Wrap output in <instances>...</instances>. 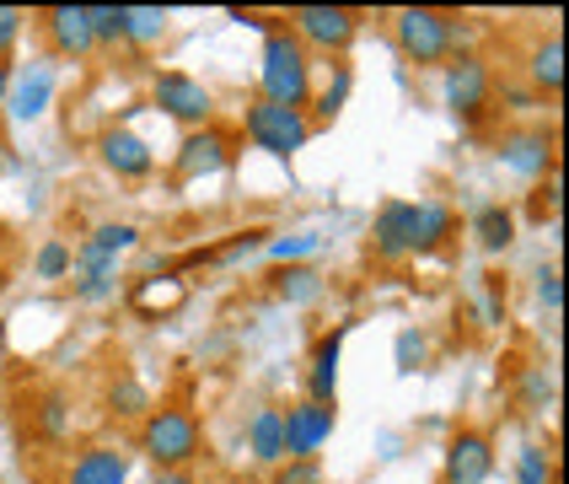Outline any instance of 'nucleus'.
<instances>
[{"label": "nucleus", "mask_w": 569, "mask_h": 484, "mask_svg": "<svg viewBox=\"0 0 569 484\" xmlns=\"http://www.w3.org/2000/svg\"><path fill=\"white\" fill-rule=\"evenodd\" d=\"M108 409H113V415L119 419H146L151 415V409H157V404H151V393H146V383H140V377H113V387H108Z\"/></svg>", "instance_id": "a878e982"}, {"label": "nucleus", "mask_w": 569, "mask_h": 484, "mask_svg": "<svg viewBox=\"0 0 569 484\" xmlns=\"http://www.w3.org/2000/svg\"><path fill=\"white\" fill-rule=\"evenodd\" d=\"M151 108L183 129L216 125V92L199 76H189V70H157L151 76Z\"/></svg>", "instance_id": "6e6552de"}, {"label": "nucleus", "mask_w": 569, "mask_h": 484, "mask_svg": "<svg viewBox=\"0 0 569 484\" xmlns=\"http://www.w3.org/2000/svg\"><path fill=\"white\" fill-rule=\"evenodd\" d=\"M248 457L258 468H280L284 463V419L274 404H263L253 419H248Z\"/></svg>", "instance_id": "aec40b11"}, {"label": "nucleus", "mask_w": 569, "mask_h": 484, "mask_svg": "<svg viewBox=\"0 0 569 484\" xmlns=\"http://www.w3.org/2000/svg\"><path fill=\"white\" fill-rule=\"evenodd\" d=\"M178 296H183V286H167V290H157V286H146L140 290V296H134V302H140V307H172V302H178Z\"/></svg>", "instance_id": "c9c22d12"}, {"label": "nucleus", "mask_w": 569, "mask_h": 484, "mask_svg": "<svg viewBox=\"0 0 569 484\" xmlns=\"http://www.w3.org/2000/svg\"><path fill=\"white\" fill-rule=\"evenodd\" d=\"M527 81L538 97H559L565 92V38L559 32H542L527 55Z\"/></svg>", "instance_id": "6ab92c4d"}, {"label": "nucleus", "mask_w": 569, "mask_h": 484, "mask_svg": "<svg viewBox=\"0 0 569 484\" xmlns=\"http://www.w3.org/2000/svg\"><path fill=\"white\" fill-rule=\"evenodd\" d=\"M49 102H54V65H49V60L22 65V70L11 76L6 113H11L17 125H32V119H43V113H49Z\"/></svg>", "instance_id": "4468645a"}, {"label": "nucleus", "mask_w": 569, "mask_h": 484, "mask_svg": "<svg viewBox=\"0 0 569 484\" xmlns=\"http://www.w3.org/2000/svg\"><path fill=\"white\" fill-rule=\"evenodd\" d=\"M64 484H129V452L108 447V442L76 452V463L64 468Z\"/></svg>", "instance_id": "a211bd4d"}, {"label": "nucleus", "mask_w": 569, "mask_h": 484, "mask_svg": "<svg viewBox=\"0 0 569 484\" xmlns=\"http://www.w3.org/2000/svg\"><path fill=\"white\" fill-rule=\"evenodd\" d=\"M473 237L483 254H506L510 243H516V216H510L506 205H483L473 216Z\"/></svg>", "instance_id": "5701e85b"}, {"label": "nucleus", "mask_w": 569, "mask_h": 484, "mask_svg": "<svg viewBox=\"0 0 569 484\" xmlns=\"http://www.w3.org/2000/svg\"><path fill=\"white\" fill-rule=\"evenodd\" d=\"M516 484H553V457L542 447H521V457H516Z\"/></svg>", "instance_id": "c756f323"}, {"label": "nucleus", "mask_w": 569, "mask_h": 484, "mask_svg": "<svg viewBox=\"0 0 569 484\" xmlns=\"http://www.w3.org/2000/svg\"><path fill=\"white\" fill-rule=\"evenodd\" d=\"M317 254V231H290V237H274L269 243V258L274 264H296V258Z\"/></svg>", "instance_id": "2f4dec72"}, {"label": "nucleus", "mask_w": 569, "mask_h": 484, "mask_svg": "<svg viewBox=\"0 0 569 484\" xmlns=\"http://www.w3.org/2000/svg\"><path fill=\"white\" fill-rule=\"evenodd\" d=\"M140 452L157 468H193L204 457V425L183 404H157L140 419Z\"/></svg>", "instance_id": "7ed1b4c3"}, {"label": "nucleus", "mask_w": 569, "mask_h": 484, "mask_svg": "<svg viewBox=\"0 0 569 484\" xmlns=\"http://www.w3.org/2000/svg\"><path fill=\"white\" fill-rule=\"evenodd\" d=\"M339 355H345V323L328 328V334L317 339L312 366H307V398H317V404H339Z\"/></svg>", "instance_id": "f3484780"}, {"label": "nucleus", "mask_w": 569, "mask_h": 484, "mask_svg": "<svg viewBox=\"0 0 569 484\" xmlns=\"http://www.w3.org/2000/svg\"><path fill=\"white\" fill-rule=\"evenodd\" d=\"M495 474V436L462 425L451 442H446V463H441V484H489Z\"/></svg>", "instance_id": "9d476101"}, {"label": "nucleus", "mask_w": 569, "mask_h": 484, "mask_svg": "<svg viewBox=\"0 0 569 484\" xmlns=\"http://www.w3.org/2000/svg\"><path fill=\"white\" fill-rule=\"evenodd\" d=\"M97 49H119L124 43V6H87Z\"/></svg>", "instance_id": "cd10ccee"}, {"label": "nucleus", "mask_w": 569, "mask_h": 484, "mask_svg": "<svg viewBox=\"0 0 569 484\" xmlns=\"http://www.w3.org/2000/svg\"><path fill=\"white\" fill-rule=\"evenodd\" d=\"M167 11L161 6H124V43H140V49H151L167 38Z\"/></svg>", "instance_id": "393cba45"}, {"label": "nucleus", "mask_w": 569, "mask_h": 484, "mask_svg": "<svg viewBox=\"0 0 569 484\" xmlns=\"http://www.w3.org/2000/svg\"><path fill=\"white\" fill-rule=\"evenodd\" d=\"M538 302L559 318V307H565V275H559V269H542L538 275Z\"/></svg>", "instance_id": "72a5a7b5"}, {"label": "nucleus", "mask_w": 569, "mask_h": 484, "mask_svg": "<svg viewBox=\"0 0 569 484\" xmlns=\"http://www.w3.org/2000/svg\"><path fill=\"white\" fill-rule=\"evenodd\" d=\"M32 431L43 442H60L64 431H70V393L64 387H49V393L32 398Z\"/></svg>", "instance_id": "4be33fe9"}, {"label": "nucleus", "mask_w": 569, "mask_h": 484, "mask_svg": "<svg viewBox=\"0 0 569 484\" xmlns=\"http://www.w3.org/2000/svg\"><path fill=\"white\" fill-rule=\"evenodd\" d=\"M97 157H102V167L113 172V178H146L151 167H157V157H151V146L134 135V129L113 125L97 135Z\"/></svg>", "instance_id": "dca6fc26"}, {"label": "nucleus", "mask_w": 569, "mask_h": 484, "mask_svg": "<svg viewBox=\"0 0 569 484\" xmlns=\"http://www.w3.org/2000/svg\"><path fill=\"white\" fill-rule=\"evenodd\" d=\"M349 65H333V81L322 87V97H317V119L312 125H328V119H339V108H345V97H349Z\"/></svg>", "instance_id": "c85d7f7f"}, {"label": "nucleus", "mask_w": 569, "mask_h": 484, "mask_svg": "<svg viewBox=\"0 0 569 484\" xmlns=\"http://www.w3.org/2000/svg\"><path fill=\"white\" fill-rule=\"evenodd\" d=\"M284 419V463H317V452L328 447L333 425H339V404H317V398H296Z\"/></svg>", "instance_id": "1a4fd4ad"}, {"label": "nucleus", "mask_w": 569, "mask_h": 484, "mask_svg": "<svg viewBox=\"0 0 569 484\" xmlns=\"http://www.w3.org/2000/svg\"><path fill=\"white\" fill-rule=\"evenodd\" d=\"M231 135L221 125H204V129H189L183 146H178V184H199V178H221L231 167Z\"/></svg>", "instance_id": "9b49d317"}, {"label": "nucleus", "mask_w": 569, "mask_h": 484, "mask_svg": "<svg viewBox=\"0 0 569 484\" xmlns=\"http://www.w3.org/2000/svg\"><path fill=\"white\" fill-rule=\"evenodd\" d=\"M274 290H280V302H290V307H312L317 296H322V275H317L312 264H280Z\"/></svg>", "instance_id": "b1692460"}, {"label": "nucleus", "mask_w": 569, "mask_h": 484, "mask_svg": "<svg viewBox=\"0 0 569 484\" xmlns=\"http://www.w3.org/2000/svg\"><path fill=\"white\" fill-rule=\"evenodd\" d=\"M274 484H322V474H317V463H290L274 474Z\"/></svg>", "instance_id": "f704fd0d"}, {"label": "nucleus", "mask_w": 569, "mask_h": 484, "mask_svg": "<svg viewBox=\"0 0 569 484\" xmlns=\"http://www.w3.org/2000/svg\"><path fill=\"white\" fill-rule=\"evenodd\" d=\"M22 28H28V11H17V6H0V60H11V49H17Z\"/></svg>", "instance_id": "473e14b6"}, {"label": "nucleus", "mask_w": 569, "mask_h": 484, "mask_svg": "<svg viewBox=\"0 0 569 484\" xmlns=\"http://www.w3.org/2000/svg\"><path fill=\"white\" fill-rule=\"evenodd\" d=\"M457 38H462V22L451 11H436V6L392 11V43L409 65H446L457 55Z\"/></svg>", "instance_id": "20e7f679"}, {"label": "nucleus", "mask_w": 569, "mask_h": 484, "mask_svg": "<svg viewBox=\"0 0 569 484\" xmlns=\"http://www.w3.org/2000/svg\"><path fill=\"white\" fill-rule=\"evenodd\" d=\"M451 231H457L451 205L446 199H419V210H413V254H436Z\"/></svg>", "instance_id": "412c9836"}, {"label": "nucleus", "mask_w": 569, "mask_h": 484, "mask_svg": "<svg viewBox=\"0 0 569 484\" xmlns=\"http://www.w3.org/2000/svg\"><path fill=\"white\" fill-rule=\"evenodd\" d=\"M11 76H17V65L0 60V113H6V97H11Z\"/></svg>", "instance_id": "4c0bfd02"}, {"label": "nucleus", "mask_w": 569, "mask_h": 484, "mask_svg": "<svg viewBox=\"0 0 569 484\" xmlns=\"http://www.w3.org/2000/svg\"><path fill=\"white\" fill-rule=\"evenodd\" d=\"M242 129H248V140H253L258 151H269V157H280V161H290L317 135L312 113H301V108H280V102H263V97L248 102Z\"/></svg>", "instance_id": "423d86ee"}, {"label": "nucleus", "mask_w": 569, "mask_h": 484, "mask_svg": "<svg viewBox=\"0 0 569 484\" xmlns=\"http://www.w3.org/2000/svg\"><path fill=\"white\" fill-rule=\"evenodd\" d=\"M140 226L129 221H102L76 243V264H70V290L76 302H108L119 290V264L124 254H134Z\"/></svg>", "instance_id": "f257e3e1"}, {"label": "nucleus", "mask_w": 569, "mask_h": 484, "mask_svg": "<svg viewBox=\"0 0 569 484\" xmlns=\"http://www.w3.org/2000/svg\"><path fill=\"white\" fill-rule=\"evenodd\" d=\"M425 360H430V339L419 328H403L398 334V372H425Z\"/></svg>", "instance_id": "7c9ffc66"}, {"label": "nucleus", "mask_w": 569, "mask_h": 484, "mask_svg": "<svg viewBox=\"0 0 569 484\" xmlns=\"http://www.w3.org/2000/svg\"><path fill=\"white\" fill-rule=\"evenodd\" d=\"M151 484H199V480H193V468H161Z\"/></svg>", "instance_id": "e433bc0d"}, {"label": "nucleus", "mask_w": 569, "mask_h": 484, "mask_svg": "<svg viewBox=\"0 0 569 484\" xmlns=\"http://www.w3.org/2000/svg\"><path fill=\"white\" fill-rule=\"evenodd\" d=\"M70 264H76V248L64 237H49L38 254H32V275L38 280H70Z\"/></svg>", "instance_id": "bb28decb"}, {"label": "nucleus", "mask_w": 569, "mask_h": 484, "mask_svg": "<svg viewBox=\"0 0 569 484\" xmlns=\"http://www.w3.org/2000/svg\"><path fill=\"white\" fill-rule=\"evenodd\" d=\"M258 97L280 102V108H312V55L290 38V28L263 32V55H258Z\"/></svg>", "instance_id": "f03ea898"}, {"label": "nucleus", "mask_w": 569, "mask_h": 484, "mask_svg": "<svg viewBox=\"0 0 569 484\" xmlns=\"http://www.w3.org/2000/svg\"><path fill=\"white\" fill-rule=\"evenodd\" d=\"M553 129L542 125H521V129H506L500 135V161H506L510 172H521V178H542V172H553Z\"/></svg>", "instance_id": "ddd939ff"}, {"label": "nucleus", "mask_w": 569, "mask_h": 484, "mask_svg": "<svg viewBox=\"0 0 569 484\" xmlns=\"http://www.w3.org/2000/svg\"><path fill=\"white\" fill-rule=\"evenodd\" d=\"M284 28L307 55H345L360 38V11H349V6H296L284 17Z\"/></svg>", "instance_id": "0eeeda50"}, {"label": "nucleus", "mask_w": 569, "mask_h": 484, "mask_svg": "<svg viewBox=\"0 0 569 484\" xmlns=\"http://www.w3.org/2000/svg\"><path fill=\"white\" fill-rule=\"evenodd\" d=\"M495 92H500V81H495V65L483 55H451L446 60L441 97L462 125H483L495 113Z\"/></svg>", "instance_id": "39448f33"}, {"label": "nucleus", "mask_w": 569, "mask_h": 484, "mask_svg": "<svg viewBox=\"0 0 569 484\" xmlns=\"http://www.w3.org/2000/svg\"><path fill=\"white\" fill-rule=\"evenodd\" d=\"M38 32H43L54 60H87V55H97L87 6H49V11H38Z\"/></svg>", "instance_id": "f8f14e48"}, {"label": "nucleus", "mask_w": 569, "mask_h": 484, "mask_svg": "<svg viewBox=\"0 0 569 484\" xmlns=\"http://www.w3.org/2000/svg\"><path fill=\"white\" fill-rule=\"evenodd\" d=\"M413 210H419V199H387L377 210V226H371L377 258H387V264L413 258Z\"/></svg>", "instance_id": "2eb2a0df"}]
</instances>
